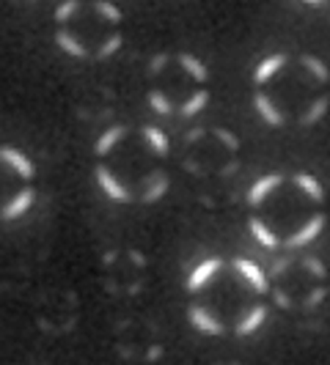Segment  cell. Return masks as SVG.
Segmentation results:
<instances>
[{
    "label": "cell",
    "mask_w": 330,
    "mask_h": 365,
    "mask_svg": "<svg viewBox=\"0 0 330 365\" xmlns=\"http://www.w3.org/2000/svg\"><path fill=\"white\" fill-rule=\"evenodd\" d=\"M94 179H96V187L108 195L110 201H119V203H129L132 201V190H129L127 184L121 182L110 168L105 165H96L94 168Z\"/></svg>",
    "instance_id": "obj_1"
},
{
    "label": "cell",
    "mask_w": 330,
    "mask_h": 365,
    "mask_svg": "<svg viewBox=\"0 0 330 365\" xmlns=\"http://www.w3.org/2000/svg\"><path fill=\"white\" fill-rule=\"evenodd\" d=\"M325 222H328V217H325V212H316V215H311V217L306 220L294 234H289L286 237V247L289 250H294V247H306V245H311V242H316L319 239V234L325 231Z\"/></svg>",
    "instance_id": "obj_2"
},
{
    "label": "cell",
    "mask_w": 330,
    "mask_h": 365,
    "mask_svg": "<svg viewBox=\"0 0 330 365\" xmlns=\"http://www.w3.org/2000/svg\"><path fill=\"white\" fill-rule=\"evenodd\" d=\"M220 269H223V258H218V256L204 258L201 264H199L193 272L187 274V280H184V289H187L190 294H199L204 286H209V283L218 277Z\"/></svg>",
    "instance_id": "obj_3"
},
{
    "label": "cell",
    "mask_w": 330,
    "mask_h": 365,
    "mask_svg": "<svg viewBox=\"0 0 330 365\" xmlns=\"http://www.w3.org/2000/svg\"><path fill=\"white\" fill-rule=\"evenodd\" d=\"M34 203H36V190H34V187H22L19 192H14L9 201L3 203L0 220H3V222H11V220L25 217V215L34 209Z\"/></svg>",
    "instance_id": "obj_4"
},
{
    "label": "cell",
    "mask_w": 330,
    "mask_h": 365,
    "mask_svg": "<svg viewBox=\"0 0 330 365\" xmlns=\"http://www.w3.org/2000/svg\"><path fill=\"white\" fill-rule=\"evenodd\" d=\"M187 322L199 329V332L212 335V338H218V335L226 332V324H223L209 308H204V305H190V308H187Z\"/></svg>",
    "instance_id": "obj_5"
},
{
    "label": "cell",
    "mask_w": 330,
    "mask_h": 365,
    "mask_svg": "<svg viewBox=\"0 0 330 365\" xmlns=\"http://www.w3.org/2000/svg\"><path fill=\"white\" fill-rule=\"evenodd\" d=\"M234 269H237L239 277H242L256 294L270 292V277L264 274V269L259 267L256 261H251V258H234Z\"/></svg>",
    "instance_id": "obj_6"
},
{
    "label": "cell",
    "mask_w": 330,
    "mask_h": 365,
    "mask_svg": "<svg viewBox=\"0 0 330 365\" xmlns=\"http://www.w3.org/2000/svg\"><path fill=\"white\" fill-rule=\"evenodd\" d=\"M0 163L6 165V168H11L14 173H17L19 179H25V182H31L34 176H36V168H34V163L19 151V148L9 146V143H3L0 146Z\"/></svg>",
    "instance_id": "obj_7"
},
{
    "label": "cell",
    "mask_w": 330,
    "mask_h": 365,
    "mask_svg": "<svg viewBox=\"0 0 330 365\" xmlns=\"http://www.w3.org/2000/svg\"><path fill=\"white\" fill-rule=\"evenodd\" d=\"M254 110L259 113V118L267 124V127L273 129H281L284 124H286V118H284V113L275 108V102L267 96L264 91H256L254 93Z\"/></svg>",
    "instance_id": "obj_8"
},
{
    "label": "cell",
    "mask_w": 330,
    "mask_h": 365,
    "mask_svg": "<svg viewBox=\"0 0 330 365\" xmlns=\"http://www.w3.org/2000/svg\"><path fill=\"white\" fill-rule=\"evenodd\" d=\"M286 63H289V55L286 53H273V55H267V58H261L256 63V69H254V83H256V86L270 83Z\"/></svg>",
    "instance_id": "obj_9"
},
{
    "label": "cell",
    "mask_w": 330,
    "mask_h": 365,
    "mask_svg": "<svg viewBox=\"0 0 330 365\" xmlns=\"http://www.w3.org/2000/svg\"><path fill=\"white\" fill-rule=\"evenodd\" d=\"M267 316H270V308H267L264 302H259V305H254L251 311L239 319L237 327H234V332H237L239 338H248V335H254V332H259V329L264 327Z\"/></svg>",
    "instance_id": "obj_10"
},
{
    "label": "cell",
    "mask_w": 330,
    "mask_h": 365,
    "mask_svg": "<svg viewBox=\"0 0 330 365\" xmlns=\"http://www.w3.org/2000/svg\"><path fill=\"white\" fill-rule=\"evenodd\" d=\"M284 184V176L281 173H267V176H261V179H256V182L251 184V190H248V203L251 206H259V203L267 201V195H273L275 190Z\"/></svg>",
    "instance_id": "obj_11"
},
{
    "label": "cell",
    "mask_w": 330,
    "mask_h": 365,
    "mask_svg": "<svg viewBox=\"0 0 330 365\" xmlns=\"http://www.w3.org/2000/svg\"><path fill=\"white\" fill-rule=\"evenodd\" d=\"M124 138H127V127H124V124H113V127H108L99 138H96L94 154H96V157H108L113 148L121 146Z\"/></svg>",
    "instance_id": "obj_12"
},
{
    "label": "cell",
    "mask_w": 330,
    "mask_h": 365,
    "mask_svg": "<svg viewBox=\"0 0 330 365\" xmlns=\"http://www.w3.org/2000/svg\"><path fill=\"white\" fill-rule=\"evenodd\" d=\"M176 61H179V66H182L184 74H187L193 83H206V80H209V69H206V63H204L199 55L179 53L176 55Z\"/></svg>",
    "instance_id": "obj_13"
},
{
    "label": "cell",
    "mask_w": 330,
    "mask_h": 365,
    "mask_svg": "<svg viewBox=\"0 0 330 365\" xmlns=\"http://www.w3.org/2000/svg\"><path fill=\"white\" fill-rule=\"evenodd\" d=\"M292 184L306 195V198H311V201H325V187H322V182L316 179V176H311V173H294Z\"/></svg>",
    "instance_id": "obj_14"
},
{
    "label": "cell",
    "mask_w": 330,
    "mask_h": 365,
    "mask_svg": "<svg viewBox=\"0 0 330 365\" xmlns=\"http://www.w3.org/2000/svg\"><path fill=\"white\" fill-rule=\"evenodd\" d=\"M168 187H171V182H168V176H165L163 170H154V173L149 176L146 190H144V195H141V201H144V203H157V201H160V198H165V192H168Z\"/></svg>",
    "instance_id": "obj_15"
},
{
    "label": "cell",
    "mask_w": 330,
    "mask_h": 365,
    "mask_svg": "<svg viewBox=\"0 0 330 365\" xmlns=\"http://www.w3.org/2000/svg\"><path fill=\"white\" fill-rule=\"evenodd\" d=\"M141 135H144L146 146L151 148L157 157H165V154L171 151V140H168V135H165L160 127H154V124H146V127L141 129Z\"/></svg>",
    "instance_id": "obj_16"
},
{
    "label": "cell",
    "mask_w": 330,
    "mask_h": 365,
    "mask_svg": "<svg viewBox=\"0 0 330 365\" xmlns=\"http://www.w3.org/2000/svg\"><path fill=\"white\" fill-rule=\"evenodd\" d=\"M248 231L254 234V239H256L261 247H267V250H273V247H278V237L273 234V228L264 222V220L259 217H251L248 220Z\"/></svg>",
    "instance_id": "obj_17"
},
{
    "label": "cell",
    "mask_w": 330,
    "mask_h": 365,
    "mask_svg": "<svg viewBox=\"0 0 330 365\" xmlns=\"http://www.w3.org/2000/svg\"><path fill=\"white\" fill-rule=\"evenodd\" d=\"M300 66L311 74L314 80H319V83H330V66L322 61V58H316V55H311V53H303L300 55Z\"/></svg>",
    "instance_id": "obj_18"
},
{
    "label": "cell",
    "mask_w": 330,
    "mask_h": 365,
    "mask_svg": "<svg viewBox=\"0 0 330 365\" xmlns=\"http://www.w3.org/2000/svg\"><path fill=\"white\" fill-rule=\"evenodd\" d=\"M330 110V96H319V99H314L309 110L300 115V127H314V124H319L325 115H328Z\"/></svg>",
    "instance_id": "obj_19"
},
{
    "label": "cell",
    "mask_w": 330,
    "mask_h": 365,
    "mask_svg": "<svg viewBox=\"0 0 330 365\" xmlns=\"http://www.w3.org/2000/svg\"><path fill=\"white\" fill-rule=\"evenodd\" d=\"M55 47H58L61 53H66L69 58H89V50H86L69 31H58V34H55Z\"/></svg>",
    "instance_id": "obj_20"
},
{
    "label": "cell",
    "mask_w": 330,
    "mask_h": 365,
    "mask_svg": "<svg viewBox=\"0 0 330 365\" xmlns=\"http://www.w3.org/2000/svg\"><path fill=\"white\" fill-rule=\"evenodd\" d=\"M206 105H209V91H206V88H199V91H193L187 99H184L179 113H182L184 118H196Z\"/></svg>",
    "instance_id": "obj_21"
},
{
    "label": "cell",
    "mask_w": 330,
    "mask_h": 365,
    "mask_svg": "<svg viewBox=\"0 0 330 365\" xmlns=\"http://www.w3.org/2000/svg\"><path fill=\"white\" fill-rule=\"evenodd\" d=\"M146 102L149 108L154 110L157 115H171L174 113V102H171V96L165 91H160V88H151V91L146 93Z\"/></svg>",
    "instance_id": "obj_22"
},
{
    "label": "cell",
    "mask_w": 330,
    "mask_h": 365,
    "mask_svg": "<svg viewBox=\"0 0 330 365\" xmlns=\"http://www.w3.org/2000/svg\"><path fill=\"white\" fill-rule=\"evenodd\" d=\"M94 11L105 19V22H110V25H119L121 17H124L121 9H119L116 3H110V0H96V3H94Z\"/></svg>",
    "instance_id": "obj_23"
},
{
    "label": "cell",
    "mask_w": 330,
    "mask_h": 365,
    "mask_svg": "<svg viewBox=\"0 0 330 365\" xmlns=\"http://www.w3.org/2000/svg\"><path fill=\"white\" fill-rule=\"evenodd\" d=\"M121 44H124V36H121V34H110V36L99 44L96 58H99V61H108V58H113V55L121 50Z\"/></svg>",
    "instance_id": "obj_24"
},
{
    "label": "cell",
    "mask_w": 330,
    "mask_h": 365,
    "mask_svg": "<svg viewBox=\"0 0 330 365\" xmlns=\"http://www.w3.org/2000/svg\"><path fill=\"white\" fill-rule=\"evenodd\" d=\"M77 11H80V0H64V3L55 9V22L64 25V22H69Z\"/></svg>",
    "instance_id": "obj_25"
},
{
    "label": "cell",
    "mask_w": 330,
    "mask_h": 365,
    "mask_svg": "<svg viewBox=\"0 0 330 365\" xmlns=\"http://www.w3.org/2000/svg\"><path fill=\"white\" fill-rule=\"evenodd\" d=\"M212 135H215V140H220V146L229 148V151H239V138L234 132H229V129L223 127H215L212 129Z\"/></svg>",
    "instance_id": "obj_26"
},
{
    "label": "cell",
    "mask_w": 330,
    "mask_h": 365,
    "mask_svg": "<svg viewBox=\"0 0 330 365\" xmlns=\"http://www.w3.org/2000/svg\"><path fill=\"white\" fill-rule=\"evenodd\" d=\"M168 58H171V55H165V53L154 55V58L149 61V74H160V72H163L165 66H168Z\"/></svg>",
    "instance_id": "obj_27"
},
{
    "label": "cell",
    "mask_w": 330,
    "mask_h": 365,
    "mask_svg": "<svg viewBox=\"0 0 330 365\" xmlns=\"http://www.w3.org/2000/svg\"><path fill=\"white\" fill-rule=\"evenodd\" d=\"M306 269H311L316 277H325V267L319 261H314V258H306Z\"/></svg>",
    "instance_id": "obj_28"
},
{
    "label": "cell",
    "mask_w": 330,
    "mask_h": 365,
    "mask_svg": "<svg viewBox=\"0 0 330 365\" xmlns=\"http://www.w3.org/2000/svg\"><path fill=\"white\" fill-rule=\"evenodd\" d=\"M275 299H278V305H281V308H289V299H286V294L275 292Z\"/></svg>",
    "instance_id": "obj_29"
},
{
    "label": "cell",
    "mask_w": 330,
    "mask_h": 365,
    "mask_svg": "<svg viewBox=\"0 0 330 365\" xmlns=\"http://www.w3.org/2000/svg\"><path fill=\"white\" fill-rule=\"evenodd\" d=\"M303 3H309V6H322L325 0H303Z\"/></svg>",
    "instance_id": "obj_30"
}]
</instances>
